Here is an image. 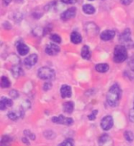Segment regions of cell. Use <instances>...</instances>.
<instances>
[{
	"label": "cell",
	"instance_id": "1",
	"mask_svg": "<svg viewBox=\"0 0 134 146\" xmlns=\"http://www.w3.org/2000/svg\"><path fill=\"white\" fill-rule=\"evenodd\" d=\"M121 96V89L117 84H114L107 92V100L111 107H116L120 101Z\"/></svg>",
	"mask_w": 134,
	"mask_h": 146
},
{
	"label": "cell",
	"instance_id": "2",
	"mask_svg": "<svg viewBox=\"0 0 134 146\" xmlns=\"http://www.w3.org/2000/svg\"><path fill=\"white\" fill-rule=\"evenodd\" d=\"M128 58V51L126 47L119 44L117 45L114 51V61L116 63H121L125 62Z\"/></svg>",
	"mask_w": 134,
	"mask_h": 146
},
{
	"label": "cell",
	"instance_id": "3",
	"mask_svg": "<svg viewBox=\"0 0 134 146\" xmlns=\"http://www.w3.org/2000/svg\"><path fill=\"white\" fill-rule=\"evenodd\" d=\"M37 75L40 79L43 80H51L54 78L55 74L52 69L44 66V67H41L38 70L37 72Z\"/></svg>",
	"mask_w": 134,
	"mask_h": 146
},
{
	"label": "cell",
	"instance_id": "4",
	"mask_svg": "<svg viewBox=\"0 0 134 146\" xmlns=\"http://www.w3.org/2000/svg\"><path fill=\"white\" fill-rule=\"evenodd\" d=\"M52 122L57 124H61V125H66V126H70L74 123V120L71 118H68L64 115L54 116L52 118Z\"/></svg>",
	"mask_w": 134,
	"mask_h": 146
},
{
	"label": "cell",
	"instance_id": "5",
	"mask_svg": "<svg viewBox=\"0 0 134 146\" xmlns=\"http://www.w3.org/2000/svg\"><path fill=\"white\" fill-rule=\"evenodd\" d=\"M100 126L102 129L105 131L111 129L114 126V119L112 118V116L107 115L103 117V119L101 120Z\"/></svg>",
	"mask_w": 134,
	"mask_h": 146
},
{
	"label": "cell",
	"instance_id": "6",
	"mask_svg": "<svg viewBox=\"0 0 134 146\" xmlns=\"http://www.w3.org/2000/svg\"><path fill=\"white\" fill-rule=\"evenodd\" d=\"M119 40L122 45L125 46L129 45L132 43V39H131V31L129 29H125L124 32L120 35L119 36Z\"/></svg>",
	"mask_w": 134,
	"mask_h": 146
},
{
	"label": "cell",
	"instance_id": "7",
	"mask_svg": "<svg viewBox=\"0 0 134 146\" xmlns=\"http://www.w3.org/2000/svg\"><path fill=\"white\" fill-rule=\"evenodd\" d=\"M77 14V9L75 7H70L61 14V19L62 21H68L74 18Z\"/></svg>",
	"mask_w": 134,
	"mask_h": 146
},
{
	"label": "cell",
	"instance_id": "8",
	"mask_svg": "<svg viewBox=\"0 0 134 146\" xmlns=\"http://www.w3.org/2000/svg\"><path fill=\"white\" fill-rule=\"evenodd\" d=\"M99 145L100 146H114V142L109 135L103 134L99 139Z\"/></svg>",
	"mask_w": 134,
	"mask_h": 146
},
{
	"label": "cell",
	"instance_id": "9",
	"mask_svg": "<svg viewBox=\"0 0 134 146\" xmlns=\"http://www.w3.org/2000/svg\"><path fill=\"white\" fill-rule=\"evenodd\" d=\"M60 51V48L56 44H47L45 48V52L48 55H56Z\"/></svg>",
	"mask_w": 134,
	"mask_h": 146
},
{
	"label": "cell",
	"instance_id": "10",
	"mask_svg": "<svg viewBox=\"0 0 134 146\" xmlns=\"http://www.w3.org/2000/svg\"><path fill=\"white\" fill-rule=\"evenodd\" d=\"M38 61V56L36 54H32L30 55H29L25 59L24 63L26 66L28 68H30L32 66H33L34 65H36V63Z\"/></svg>",
	"mask_w": 134,
	"mask_h": 146
},
{
	"label": "cell",
	"instance_id": "11",
	"mask_svg": "<svg viewBox=\"0 0 134 146\" xmlns=\"http://www.w3.org/2000/svg\"><path fill=\"white\" fill-rule=\"evenodd\" d=\"M60 93L62 98H70L72 96V88L67 85H62L60 88Z\"/></svg>",
	"mask_w": 134,
	"mask_h": 146
},
{
	"label": "cell",
	"instance_id": "12",
	"mask_svg": "<svg viewBox=\"0 0 134 146\" xmlns=\"http://www.w3.org/2000/svg\"><path fill=\"white\" fill-rule=\"evenodd\" d=\"M23 116V110L21 109H16V110H13L10 111L8 113V117L10 119L13 120V121H16L17 119H19Z\"/></svg>",
	"mask_w": 134,
	"mask_h": 146
},
{
	"label": "cell",
	"instance_id": "13",
	"mask_svg": "<svg viewBox=\"0 0 134 146\" xmlns=\"http://www.w3.org/2000/svg\"><path fill=\"white\" fill-rule=\"evenodd\" d=\"M115 36V32L114 30H105L100 34V39L102 40L108 41L112 40Z\"/></svg>",
	"mask_w": 134,
	"mask_h": 146
},
{
	"label": "cell",
	"instance_id": "14",
	"mask_svg": "<svg viewBox=\"0 0 134 146\" xmlns=\"http://www.w3.org/2000/svg\"><path fill=\"white\" fill-rule=\"evenodd\" d=\"M12 105H13V100L11 99L7 98V97H2L1 100H0V109L2 111L10 108Z\"/></svg>",
	"mask_w": 134,
	"mask_h": 146
},
{
	"label": "cell",
	"instance_id": "15",
	"mask_svg": "<svg viewBox=\"0 0 134 146\" xmlns=\"http://www.w3.org/2000/svg\"><path fill=\"white\" fill-rule=\"evenodd\" d=\"M17 50L18 54H20V55H22V56L25 55V54H27L29 52V48L27 46L26 44H23V43H20L17 45Z\"/></svg>",
	"mask_w": 134,
	"mask_h": 146
},
{
	"label": "cell",
	"instance_id": "16",
	"mask_svg": "<svg viewBox=\"0 0 134 146\" xmlns=\"http://www.w3.org/2000/svg\"><path fill=\"white\" fill-rule=\"evenodd\" d=\"M63 111L66 114H71L74 110V104L72 101H67L62 104Z\"/></svg>",
	"mask_w": 134,
	"mask_h": 146
},
{
	"label": "cell",
	"instance_id": "17",
	"mask_svg": "<svg viewBox=\"0 0 134 146\" xmlns=\"http://www.w3.org/2000/svg\"><path fill=\"white\" fill-rule=\"evenodd\" d=\"M70 40L71 42L74 44H80V42L82 41V37L80 34L78 33V32H76L74 31L71 33L70 36Z\"/></svg>",
	"mask_w": 134,
	"mask_h": 146
},
{
	"label": "cell",
	"instance_id": "18",
	"mask_svg": "<svg viewBox=\"0 0 134 146\" xmlns=\"http://www.w3.org/2000/svg\"><path fill=\"white\" fill-rule=\"evenodd\" d=\"M80 55H81V57L84 59H90L91 58V51H90V48L87 45H84L83 46V48L81 49V51H80Z\"/></svg>",
	"mask_w": 134,
	"mask_h": 146
},
{
	"label": "cell",
	"instance_id": "19",
	"mask_svg": "<svg viewBox=\"0 0 134 146\" xmlns=\"http://www.w3.org/2000/svg\"><path fill=\"white\" fill-rule=\"evenodd\" d=\"M11 73L15 78H19L21 75H23V70L19 66H13L11 69Z\"/></svg>",
	"mask_w": 134,
	"mask_h": 146
},
{
	"label": "cell",
	"instance_id": "20",
	"mask_svg": "<svg viewBox=\"0 0 134 146\" xmlns=\"http://www.w3.org/2000/svg\"><path fill=\"white\" fill-rule=\"evenodd\" d=\"M95 69L99 73H106L109 70V65L107 63H100L95 66Z\"/></svg>",
	"mask_w": 134,
	"mask_h": 146
},
{
	"label": "cell",
	"instance_id": "21",
	"mask_svg": "<svg viewBox=\"0 0 134 146\" xmlns=\"http://www.w3.org/2000/svg\"><path fill=\"white\" fill-rule=\"evenodd\" d=\"M84 13L86 14H93L96 12V8L91 4H85L82 7Z\"/></svg>",
	"mask_w": 134,
	"mask_h": 146
},
{
	"label": "cell",
	"instance_id": "22",
	"mask_svg": "<svg viewBox=\"0 0 134 146\" xmlns=\"http://www.w3.org/2000/svg\"><path fill=\"white\" fill-rule=\"evenodd\" d=\"M10 86V82L9 80V78L5 77V76H3L1 78V87L3 88H9Z\"/></svg>",
	"mask_w": 134,
	"mask_h": 146
},
{
	"label": "cell",
	"instance_id": "23",
	"mask_svg": "<svg viewBox=\"0 0 134 146\" xmlns=\"http://www.w3.org/2000/svg\"><path fill=\"white\" fill-rule=\"evenodd\" d=\"M125 139L126 140L129 142H132L134 140V134L133 133L131 132L129 130H127L124 133Z\"/></svg>",
	"mask_w": 134,
	"mask_h": 146
},
{
	"label": "cell",
	"instance_id": "24",
	"mask_svg": "<svg viewBox=\"0 0 134 146\" xmlns=\"http://www.w3.org/2000/svg\"><path fill=\"white\" fill-rule=\"evenodd\" d=\"M58 146H74V140L71 139V138L66 139L64 141H62V142Z\"/></svg>",
	"mask_w": 134,
	"mask_h": 146
},
{
	"label": "cell",
	"instance_id": "25",
	"mask_svg": "<svg viewBox=\"0 0 134 146\" xmlns=\"http://www.w3.org/2000/svg\"><path fill=\"white\" fill-rule=\"evenodd\" d=\"M24 134H25V136L28 137V138H29V139L34 140L36 139V136H35V134H34L33 133L31 132L30 130H29V129H25V131H24Z\"/></svg>",
	"mask_w": 134,
	"mask_h": 146
},
{
	"label": "cell",
	"instance_id": "26",
	"mask_svg": "<svg viewBox=\"0 0 134 146\" xmlns=\"http://www.w3.org/2000/svg\"><path fill=\"white\" fill-rule=\"evenodd\" d=\"M50 39L56 44H60L61 41H62V39L58 34H51L50 36Z\"/></svg>",
	"mask_w": 134,
	"mask_h": 146
},
{
	"label": "cell",
	"instance_id": "27",
	"mask_svg": "<svg viewBox=\"0 0 134 146\" xmlns=\"http://www.w3.org/2000/svg\"><path fill=\"white\" fill-rule=\"evenodd\" d=\"M11 141V138H10L9 136H3L2 137V140H1V145L4 146L7 145V144Z\"/></svg>",
	"mask_w": 134,
	"mask_h": 146
},
{
	"label": "cell",
	"instance_id": "28",
	"mask_svg": "<svg viewBox=\"0 0 134 146\" xmlns=\"http://www.w3.org/2000/svg\"><path fill=\"white\" fill-rule=\"evenodd\" d=\"M98 114V111L97 110H95V111H92V112L88 116V119L89 120H95L96 119V115H97Z\"/></svg>",
	"mask_w": 134,
	"mask_h": 146
},
{
	"label": "cell",
	"instance_id": "29",
	"mask_svg": "<svg viewBox=\"0 0 134 146\" xmlns=\"http://www.w3.org/2000/svg\"><path fill=\"white\" fill-rule=\"evenodd\" d=\"M46 133H48V135L47 134H44V136L46 137L47 139H53L54 137H55L54 133L53 131H51V130H47V131H46Z\"/></svg>",
	"mask_w": 134,
	"mask_h": 146
},
{
	"label": "cell",
	"instance_id": "30",
	"mask_svg": "<svg viewBox=\"0 0 134 146\" xmlns=\"http://www.w3.org/2000/svg\"><path fill=\"white\" fill-rule=\"evenodd\" d=\"M10 96H11V98L17 99L18 97L19 94H18V92L16 90H11L10 92Z\"/></svg>",
	"mask_w": 134,
	"mask_h": 146
},
{
	"label": "cell",
	"instance_id": "31",
	"mask_svg": "<svg viewBox=\"0 0 134 146\" xmlns=\"http://www.w3.org/2000/svg\"><path fill=\"white\" fill-rule=\"evenodd\" d=\"M51 86H52V85H51L50 83H49V82L45 83L44 85V91H48L49 89L51 88Z\"/></svg>",
	"mask_w": 134,
	"mask_h": 146
},
{
	"label": "cell",
	"instance_id": "32",
	"mask_svg": "<svg viewBox=\"0 0 134 146\" xmlns=\"http://www.w3.org/2000/svg\"><path fill=\"white\" fill-rule=\"evenodd\" d=\"M121 3L123 4L125 6H129V4L132 3L133 0H120Z\"/></svg>",
	"mask_w": 134,
	"mask_h": 146
},
{
	"label": "cell",
	"instance_id": "33",
	"mask_svg": "<svg viewBox=\"0 0 134 146\" xmlns=\"http://www.w3.org/2000/svg\"><path fill=\"white\" fill-rule=\"evenodd\" d=\"M129 119L131 122H134V108L129 111Z\"/></svg>",
	"mask_w": 134,
	"mask_h": 146
},
{
	"label": "cell",
	"instance_id": "34",
	"mask_svg": "<svg viewBox=\"0 0 134 146\" xmlns=\"http://www.w3.org/2000/svg\"><path fill=\"white\" fill-rule=\"evenodd\" d=\"M62 3H63L65 4H71L74 3L76 2V0H61Z\"/></svg>",
	"mask_w": 134,
	"mask_h": 146
},
{
	"label": "cell",
	"instance_id": "35",
	"mask_svg": "<svg viewBox=\"0 0 134 146\" xmlns=\"http://www.w3.org/2000/svg\"><path fill=\"white\" fill-rule=\"evenodd\" d=\"M22 142L27 145H29V141L28 140V137H24L23 138H22Z\"/></svg>",
	"mask_w": 134,
	"mask_h": 146
},
{
	"label": "cell",
	"instance_id": "36",
	"mask_svg": "<svg viewBox=\"0 0 134 146\" xmlns=\"http://www.w3.org/2000/svg\"><path fill=\"white\" fill-rule=\"evenodd\" d=\"M12 0H3V3L7 6V5H9L10 3V2H11Z\"/></svg>",
	"mask_w": 134,
	"mask_h": 146
},
{
	"label": "cell",
	"instance_id": "37",
	"mask_svg": "<svg viewBox=\"0 0 134 146\" xmlns=\"http://www.w3.org/2000/svg\"><path fill=\"white\" fill-rule=\"evenodd\" d=\"M16 2L19 3V2H22V0H16Z\"/></svg>",
	"mask_w": 134,
	"mask_h": 146
},
{
	"label": "cell",
	"instance_id": "38",
	"mask_svg": "<svg viewBox=\"0 0 134 146\" xmlns=\"http://www.w3.org/2000/svg\"><path fill=\"white\" fill-rule=\"evenodd\" d=\"M90 1H93V0H90Z\"/></svg>",
	"mask_w": 134,
	"mask_h": 146
}]
</instances>
